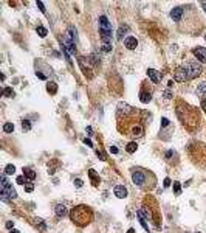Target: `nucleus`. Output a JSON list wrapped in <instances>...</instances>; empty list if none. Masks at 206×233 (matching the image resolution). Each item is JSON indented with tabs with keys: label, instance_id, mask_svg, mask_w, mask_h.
Instances as JSON below:
<instances>
[{
	"label": "nucleus",
	"instance_id": "f257e3e1",
	"mask_svg": "<svg viewBox=\"0 0 206 233\" xmlns=\"http://www.w3.org/2000/svg\"><path fill=\"white\" fill-rule=\"evenodd\" d=\"M70 218H71V221H73L76 225L84 227V225H87V224L92 222L93 213H92V210L88 207H85V205H78V207H75L73 210L70 211Z\"/></svg>",
	"mask_w": 206,
	"mask_h": 233
},
{
	"label": "nucleus",
	"instance_id": "f03ea898",
	"mask_svg": "<svg viewBox=\"0 0 206 233\" xmlns=\"http://www.w3.org/2000/svg\"><path fill=\"white\" fill-rule=\"evenodd\" d=\"M16 191L11 186V183L6 180V174H2V199L8 201V199H14L16 198Z\"/></svg>",
	"mask_w": 206,
	"mask_h": 233
},
{
	"label": "nucleus",
	"instance_id": "7ed1b4c3",
	"mask_svg": "<svg viewBox=\"0 0 206 233\" xmlns=\"http://www.w3.org/2000/svg\"><path fill=\"white\" fill-rule=\"evenodd\" d=\"M184 68H186V71H187V78L189 79H194V78H197L202 71H203V68H202V65L199 64V62H186V64L183 65Z\"/></svg>",
	"mask_w": 206,
	"mask_h": 233
},
{
	"label": "nucleus",
	"instance_id": "20e7f679",
	"mask_svg": "<svg viewBox=\"0 0 206 233\" xmlns=\"http://www.w3.org/2000/svg\"><path fill=\"white\" fill-rule=\"evenodd\" d=\"M132 180L138 186H144L146 185V174L141 169H133L132 171Z\"/></svg>",
	"mask_w": 206,
	"mask_h": 233
},
{
	"label": "nucleus",
	"instance_id": "39448f33",
	"mask_svg": "<svg viewBox=\"0 0 206 233\" xmlns=\"http://www.w3.org/2000/svg\"><path fill=\"white\" fill-rule=\"evenodd\" d=\"M192 53L200 62H206V48L205 47H197L192 50Z\"/></svg>",
	"mask_w": 206,
	"mask_h": 233
},
{
	"label": "nucleus",
	"instance_id": "423d86ee",
	"mask_svg": "<svg viewBox=\"0 0 206 233\" xmlns=\"http://www.w3.org/2000/svg\"><path fill=\"white\" fill-rule=\"evenodd\" d=\"M135 112V109H133V107H130L129 104H126V103H119L118 104V113L119 115H130V113H133Z\"/></svg>",
	"mask_w": 206,
	"mask_h": 233
},
{
	"label": "nucleus",
	"instance_id": "0eeeda50",
	"mask_svg": "<svg viewBox=\"0 0 206 233\" xmlns=\"http://www.w3.org/2000/svg\"><path fill=\"white\" fill-rule=\"evenodd\" d=\"M124 45H126L129 50H135L138 47V41L135 36H127L126 39H124Z\"/></svg>",
	"mask_w": 206,
	"mask_h": 233
},
{
	"label": "nucleus",
	"instance_id": "6e6552de",
	"mask_svg": "<svg viewBox=\"0 0 206 233\" xmlns=\"http://www.w3.org/2000/svg\"><path fill=\"white\" fill-rule=\"evenodd\" d=\"M99 31H112V25L105 16L99 17Z\"/></svg>",
	"mask_w": 206,
	"mask_h": 233
},
{
	"label": "nucleus",
	"instance_id": "1a4fd4ad",
	"mask_svg": "<svg viewBox=\"0 0 206 233\" xmlns=\"http://www.w3.org/2000/svg\"><path fill=\"white\" fill-rule=\"evenodd\" d=\"M113 193H115L116 198L124 199V198L127 196V188L124 186V185H116V186H115V190H113Z\"/></svg>",
	"mask_w": 206,
	"mask_h": 233
},
{
	"label": "nucleus",
	"instance_id": "9d476101",
	"mask_svg": "<svg viewBox=\"0 0 206 233\" xmlns=\"http://www.w3.org/2000/svg\"><path fill=\"white\" fill-rule=\"evenodd\" d=\"M147 76L150 78V81L154 83V84H158L160 79H161V75L158 73L157 70H154V68H149V70H147Z\"/></svg>",
	"mask_w": 206,
	"mask_h": 233
},
{
	"label": "nucleus",
	"instance_id": "9b49d317",
	"mask_svg": "<svg viewBox=\"0 0 206 233\" xmlns=\"http://www.w3.org/2000/svg\"><path fill=\"white\" fill-rule=\"evenodd\" d=\"M137 216H138V219H140V224L143 225V228H144L146 231H149V224H147V218L144 216V211H143V210H138V211H137Z\"/></svg>",
	"mask_w": 206,
	"mask_h": 233
},
{
	"label": "nucleus",
	"instance_id": "f8f14e48",
	"mask_svg": "<svg viewBox=\"0 0 206 233\" xmlns=\"http://www.w3.org/2000/svg\"><path fill=\"white\" fill-rule=\"evenodd\" d=\"M181 16H183V8H180V6L174 8V10L171 11V17H172L175 22H180L181 20Z\"/></svg>",
	"mask_w": 206,
	"mask_h": 233
},
{
	"label": "nucleus",
	"instance_id": "ddd939ff",
	"mask_svg": "<svg viewBox=\"0 0 206 233\" xmlns=\"http://www.w3.org/2000/svg\"><path fill=\"white\" fill-rule=\"evenodd\" d=\"M130 135H135V137H141L143 135V126H141V124H133L132 129H130Z\"/></svg>",
	"mask_w": 206,
	"mask_h": 233
},
{
	"label": "nucleus",
	"instance_id": "4468645a",
	"mask_svg": "<svg viewBox=\"0 0 206 233\" xmlns=\"http://www.w3.org/2000/svg\"><path fill=\"white\" fill-rule=\"evenodd\" d=\"M54 211H56V214L59 218H64V216H67V207L65 205H62V204H59V205H56V208H54Z\"/></svg>",
	"mask_w": 206,
	"mask_h": 233
},
{
	"label": "nucleus",
	"instance_id": "2eb2a0df",
	"mask_svg": "<svg viewBox=\"0 0 206 233\" xmlns=\"http://www.w3.org/2000/svg\"><path fill=\"white\" fill-rule=\"evenodd\" d=\"M150 100H152V95H150V92L147 93V92H144V90H141V93H140V101L146 104V103H149Z\"/></svg>",
	"mask_w": 206,
	"mask_h": 233
},
{
	"label": "nucleus",
	"instance_id": "dca6fc26",
	"mask_svg": "<svg viewBox=\"0 0 206 233\" xmlns=\"http://www.w3.org/2000/svg\"><path fill=\"white\" fill-rule=\"evenodd\" d=\"M23 176L26 179H30V180H34V179H36V173L33 171L31 168H23Z\"/></svg>",
	"mask_w": 206,
	"mask_h": 233
},
{
	"label": "nucleus",
	"instance_id": "f3484780",
	"mask_svg": "<svg viewBox=\"0 0 206 233\" xmlns=\"http://www.w3.org/2000/svg\"><path fill=\"white\" fill-rule=\"evenodd\" d=\"M47 92H50L51 95H54L57 92V84L56 83H48L47 84Z\"/></svg>",
	"mask_w": 206,
	"mask_h": 233
},
{
	"label": "nucleus",
	"instance_id": "a211bd4d",
	"mask_svg": "<svg viewBox=\"0 0 206 233\" xmlns=\"http://www.w3.org/2000/svg\"><path fill=\"white\" fill-rule=\"evenodd\" d=\"M88 176H90V179L93 180V185H98V183H99V177L96 176L95 169H88Z\"/></svg>",
	"mask_w": 206,
	"mask_h": 233
},
{
	"label": "nucleus",
	"instance_id": "6ab92c4d",
	"mask_svg": "<svg viewBox=\"0 0 206 233\" xmlns=\"http://www.w3.org/2000/svg\"><path fill=\"white\" fill-rule=\"evenodd\" d=\"M137 148H138V145H137V143H135V141H130L129 145L126 146V151L129 152V154H133V152L137 151Z\"/></svg>",
	"mask_w": 206,
	"mask_h": 233
},
{
	"label": "nucleus",
	"instance_id": "aec40b11",
	"mask_svg": "<svg viewBox=\"0 0 206 233\" xmlns=\"http://www.w3.org/2000/svg\"><path fill=\"white\" fill-rule=\"evenodd\" d=\"M197 95H200V96H206V83L200 84L199 89H197Z\"/></svg>",
	"mask_w": 206,
	"mask_h": 233
},
{
	"label": "nucleus",
	"instance_id": "412c9836",
	"mask_svg": "<svg viewBox=\"0 0 206 233\" xmlns=\"http://www.w3.org/2000/svg\"><path fill=\"white\" fill-rule=\"evenodd\" d=\"M13 131H14V124H13V123H5V124H3V132L11 134Z\"/></svg>",
	"mask_w": 206,
	"mask_h": 233
},
{
	"label": "nucleus",
	"instance_id": "4be33fe9",
	"mask_svg": "<svg viewBox=\"0 0 206 233\" xmlns=\"http://www.w3.org/2000/svg\"><path fill=\"white\" fill-rule=\"evenodd\" d=\"M3 96H6V98L14 96V90H13L11 87H5V89H3Z\"/></svg>",
	"mask_w": 206,
	"mask_h": 233
},
{
	"label": "nucleus",
	"instance_id": "5701e85b",
	"mask_svg": "<svg viewBox=\"0 0 206 233\" xmlns=\"http://www.w3.org/2000/svg\"><path fill=\"white\" fill-rule=\"evenodd\" d=\"M37 34L40 36V38H45V36L48 34L47 28H43V26H37Z\"/></svg>",
	"mask_w": 206,
	"mask_h": 233
},
{
	"label": "nucleus",
	"instance_id": "b1692460",
	"mask_svg": "<svg viewBox=\"0 0 206 233\" xmlns=\"http://www.w3.org/2000/svg\"><path fill=\"white\" fill-rule=\"evenodd\" d=\"M127 31V26H119V31H118V39L119 41H122V38H124V33Z\"/></svg>",
	"mask_w": 206,
	"mask_h": 233
},
{
	"label": "nucleus",
	"instance_id": "393cba45",
	"mask_svg": "<svg viewBox=\"0 0 206 233\" xmlns=\"http://www.w3.org/2000/svg\"><path fill=\"white\" fill-rule=\"evenodd\" d=\"M14 173H16L14 165H6V168H5V174H14Z\"/></svg>",
	"mask_w": 206,
	"mask_h": 233
},
{
	"label": "nucleus",
	"instance_id": "a878e982",
	"mask_svg": "<svg viewBox=\"0 0 206 233\" xmlns=\"http://www.w3.org/2000/svg\"><path fill=\"white\" fill-rule=\"evenodd\" d=\"M22 128H23V131H30V129H31L30 120H23V121H22Z\"/></svg>",
	"mask_w": 206,
	"mask_h": 233
},
{
	"label": "nucleus",
	"instance_id": "bb28decb",
	"mask_svg": "<svg viewBox=\"0 0 206 233\" xmlns=\"http://www.w3.org/2000/svg\"><path fill=\"white\" fill-rule=\"evenodd\" d=\"M174 191H175V194H180V193H181L180 182H174Z\"/></svg>",
	"mask_w": 206,
	"mask_h": 233
},
{
	"label": "nucleus",
	"instance_id": "cd10ccee",
	"mask_svg": "<svg viewBox=\"0 0 206 233\" xmlns=\"http://www.w3.org/2000/svg\"><path fill=\"white\" fill-rule=\"evenodd\" d=\"M112 44H102V51H105V53H110L112 51Z\"/></svg>",
	"mask_w": 206,
	"mask_h": 233
},
{
	"label": "nucleus",
	"instance_id": "c85d7f7f",
	"mask_svg": "<svg viewBox=\"0 0 206 233\" xmlns=\"http://www.w3.org/2000/svg\"><path fill=\"white\" fill-rule=\"evenodd\" d=\"M16 182L19 183V185H23V183H26V179H25V176H19L16 179Z\"/></svg>",
	"mask_w": 206,
	"mask_h": 233
},
{
	"label": "nucleus",
	"instance_id": "c756f323",
	"mask_svg": "<svg viewBox=\"0 0 206 233\" xmlns=\"http://www.w3.org/2000/svg\"><path fill=\"white\" fill-rule=\"evenodd\" d=\"M36 221H37V222H36V224H37V225L40 227V230H45V228H47V225H45V222H43L42 219H36Z\"/></svg>",
	"mask_w": 206,
	"mask_h": 233
},
{
	"label": "nucleus",
	"instance_id": "7c9ffc66",
	"mask_svg": "<svg viewBox=\"0 0 206 233\" xmlns=\"http://www.w3.org/2000/svg\"><path fill=\"white\" fill-rule=\"evenodd\" d=\"M169 124H171V121H169L167 118H161V128H167Z\"/></svg>",
	"mask_w": 206,
	"mask_h": 233
},
{
	"label": "nucleus",
	"instance_id": "2f4dec72",
	"mask_svg": "<svg viewBox=\"0 0 206 233\" xmlns=\"http://www.w3.org/2000/svg\"><path fill=\"white\" fill-rule=\"evenodd\" d=\"M82 185H84V182L81 180V179H75V186H76V188H81Z\"/></svg>",
	"mask_w": 206,
	"mask_h": 233
},
{
	"label": "nucleus",
	"instance_id": "473e14b6",
	"mask_svg": "<svg viewBox=\"0 0 206 233\" xmlns=\"http://www.w3.org/2000/svg\"><path fill=\"white\" fill-rule=\"evenodd\" d=\"M33 190H34V185H33V183H28V185L25 186V191H26V193H31Z\"/></svg>",
	"mask_w": 206,
	"mask_h": 233
},
{
	"label": "nucleus",
	"instance_id": "72a5a7b5",
	"mask_svg": "<svg viewBox=\"0 0 206 233\" xmlns=\"http://www.w3.org/2000/svg\"><path fill=\"white\" fill-rule=\"evenodd\" d=\"M36 76H37L39 79H47V76L43 75V73H40V71H36Z\"/></svg>",
	"mask_w": 206,
	"mask_h": 233
},
{
	"label": "nucleus",
	"instance_id": "f704fd0d",
	"mask_svg": "<svg viewBox=\"0 0 206 233\" xmlns=\"http://www.w3.org/2000/svg\"><path fill=\"white\" fill-rule=\"evenodd\" d=\"M109 151L112 152V154H118V148H116V146H110Z\"/></svg>",
	"mask_w": 206,
	"mask_h": 233
},
{
	"label": "nucleus",
	"instance_id": "c9c22d12",
	"mask_svg": "<svg viewBox=\"0 0 206 233\" xmlns=\"http://www.w3.org/2000/svg\"><path fill=\"white\" fill-rule=\"evenodd\" d=\"M37 6L40 8V11H42V13H47V10H45V6H43L42 2H37Z\"/></svg>",
	"mask_w": 206,
	"mask_h": 233
},
{
	"label": "nucleus",
	"instance_id": "e433bc0d",
	"mask_svg": "<svg viewBox=\"0 0 206 233\" xmlns=\"http://www.w3.org/2000/svg\"><path fill=\"white\" fill-rule=\"evenodd\" d=\"M13 227H14V222H13V221H8V222H6V228L13 230Z\"/></svg>",
	"mask_w": 206,
	"mask_h": 233
},
{
	"label": "nucleus",
	"instance_id": "4c0bfd02",
	"mask_svg": "<svg viewBox=\"0 0 206 233\" xmlns=\"http://www.w3.org/2000/svg\"><path fill=\"white\" fill-rule=\"evenodd\" d=\"M96 154H98V157H101V160H105V156L102 151H96Z\"/></svg>",
	"mask_w": 206,
	"mask_h": 233
},
{
	"label": "nucleus",
	"instance_id": "58836bf2",
	"mask_svg": "<svg viewBox=\"0 0 206 233\" xmlns=\"http://www.w3.org/2000/svg\"><path fill=\"white\" fill-rule=\"evenodd\" d=\"M172 156H174V151H167V152H166V159H167V160H171Z\"/></svg>",
	"mask_w": 206,
	"mask_h": 233
},
{
	"label": "nucleus",
	"instance_id": "ea45409f",
	"mask_svg": "<svg viewBox=\"0 0 206 233\" xmlns=\"http://www.w3.org/2000/svg\"><path fill=\"white\" fill-rule=\"evenodd\" d=\"M84 143L87 146H93V143H92V140H88V138H84Z\"/></svg>",
	"mask_w": 206,
	"mask_h": 233
},
{
	"label": "nucleus",
	"instance_id": "a19ab883",
	"mask_svg": "<svg viewBox=\"0 0 206 233\" xmlns=\"http://www.w3.org/2000/svg\"><path fill=\"white\" fill-rule=\"evenodd\" d=\"M169 185H171V179H169V177H166V179H164V186L167 188Z\"/></svg>",
	"mask_w": 206,
	"mask_h": 233
},
{
	"label": "nucleus",
	"instance_id": "79ce46f5",
	"mask_svg": "<svg viewBox=\"0 0 206 233\" xmlns=\"http://www.w3.org/2000/svg\"><path fill=\"white\" fill-rule=\"evenodd\" d=\"M164 96L167 98V100H169V98H172V93H171V90H166V92H164Z\"/></svg>",
	"mask_w": 206,
	"mask_h": 233
},
{
	"label": "nucleus",
	"instance_id": "37998d69",
	"mask_svg": "<svg viewBox=\"0 0 206 233\" xmlns=\"http://www.w3.org/2000/svg\"><path fill=\"white\" fill-rule=\"evenodd\" d=\"M202 109L206 112V100H203V101H202Z\"/></svg>",
	"mask_w": 206,
	"mask_h": 233
},
{
	"label": "nucleus",
	"instance_id": "c03bdc74",
	"mask_svg": "<svg viewBox=\"0 0 206 233\" xmlns=\"http://www.w3.org/2000/svg\"><path fill=\"white\" fill-rule=\"evenodd\" d=\"M87 132H88V135H92V132H93V129H92L90 126H88V128H87Z\"/></svg>",
	"mask_w": 206,
	"mask_h": 233
},
{
	"label": "nucleus",
	"instance_id": "a18cd8bd",
	"mask_svg": "<svg viewBox=\"0 0 206 233\" xmlns=\"http://www.w3.org/2000/svg\"><path fill=\"white\" fill-rule=\"evenodd\" d=\"M10 233H20V230H16V228H13V230H10Z\"/></svg>",
	"mask_w": 206,
	"mask_h": 233
},
{
	"label": "nucleus",
	"instance_id": "49530a36",
	"mask_svg": "<svg viewBox=\"0 0 206 233\" xmlns=\"http://www.w3.org/2000/svg\"><path fill=\"white\" fill-rule=\"evenodd\" d=\"M172 86H174V81H169V83H167V87H169V89H171Z\"/></svg>",
	"mask_w": 206,
	"mask_h": 233
},
{
	"label": "nucleus",
	"instance_id": "de8ad7c7",
	"mask_svg": "<svg viewBox=\"0 0 206 233\" xmlns=\"http://www.w3.org/2000/svg\"><path fill=\"white\" fill-rule=\"evenodd\" d=\"M202 8H203V10L206 11V2H202Z\"/></svg>",
	"mask_w": 206,
	"mask_h": 233
},
{
	"label": "nucleus",
	"instance_id": "09e8293b",
	"mask_svg": "<svg viewBox=\"0 0 206 233\" xmlns=\"http://www.w3.org/2000/svg\"><path fill=\"white\" fill-rule=\"evenodd\" d=\"M127 233H137V231L133 230V228H129V230H127Z\"/></svg>",
	"mask_w": 206,
	"mask_h": 233
},
{
	"label": "nucleus",
	"instance_id": "8fccbe9b",
	"mask_svg": "<svg viewBox=\"0 0 206 233\" xmlns=\"http://www.w3.org/2000/svg\"><path fill=\"white\" fill-rule=\"evenodd\" d=\"M205 39H206V34H205Z\"/></svg>",
	"mask_w": 206,
	"mask_h": 233
},
{
	"label": "nucleus",
	"instance_id": "3c124183",
	"mask_svg": "<svg viewBox=\"0 0 206 233\" xmlns=\"http://www.w3.org/2000/svg\"><path fill=\"white\" fill-rule=\"evenodd\" d=\"M197 233H200V231H197Z\"/></svg>",
	"mask_w": 206,
	"mask_h": 233
}]
</instances>
